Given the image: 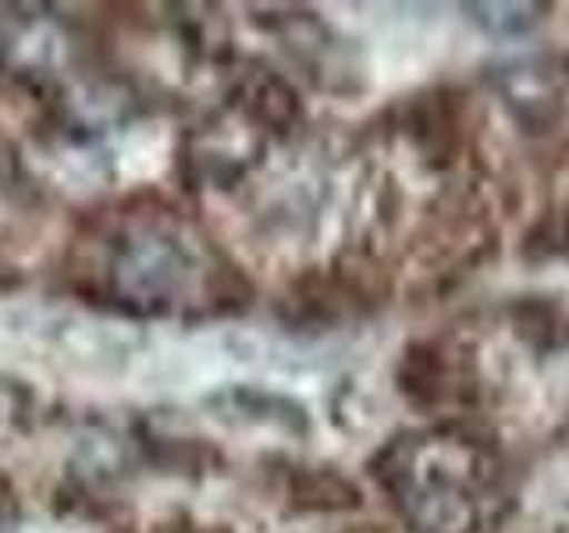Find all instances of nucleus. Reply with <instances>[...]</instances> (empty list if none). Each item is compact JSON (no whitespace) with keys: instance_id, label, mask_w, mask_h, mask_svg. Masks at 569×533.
Here are the masks:
<instances>
[{"instance_id":"obj_2","label":"nucleus","mask_w":569,"mask_h":533,"mask_svg":"<svg viewBox=\"0 0 569 533\" xmlns=\"http://www.w3.org/2000/svg\"><path fill=\"white\" fill-rule=\"evenodd\" d=\"M14 502V491H11V480L4 476V473H0V515H4L8 512V505Z\"/></svg>"},{"instance_id":"obj_1","label":"nucleus","mask_w":569,"mask_h":533,"mask_svg":"<svg viewBox=\"0 0 569 533\" xmlns=\"http://www.w3.org/2000/svg\"><path fill=\"white\" fill-rule=\"evenodd\" d=\"M249 111H253L260 121L284 124L296 118V93L281 79L263 76V79H257L253 89H249Z\"/></svg>"}]
</instances>
